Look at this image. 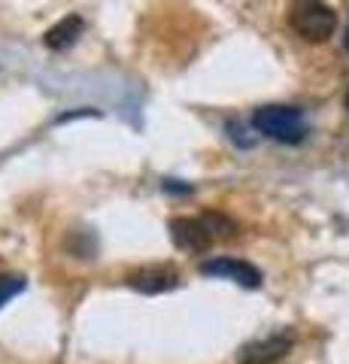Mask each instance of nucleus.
Returning <instances> with one entry per match:
<instances>
[{
	"label": "nucleus",
	"mask_w": 349,
	"mask_h": 364,
	"mask_svg": "<svg viewBox=\"0 0 349 364\" xmlns=\"http://www.w3.org/2000/svg\"><path fill=\"white\" fill-rule=\"evenodd\" d=\"M25 289V277H0V306Z\"/></svg>",
	"instance_id": "obj_9"
},
{
	"label": "nucleus",
	"mask_w": 349,
	"mask_h": 364,
	"mask_svg": "<svg viewBox=\"0 0 349 364\" xmlns=\"http://www.w3.org/2000/svg\"><path fill=\"white\" fill-rule=\"evenodd\" d=\"M343 43H346V49H349V28H346V37H343Z\"/></svg>",
	"instance_id": "obj_10"
},
{
	"label": "nucleus",
	"mask_w": 349,
	"mask_h": 364,
	"mask_svg": "<svg viewBox=\"0 0 349 364\" xmlns=\"http://www.w3.org/2000/svg\"><path fill=\"white\" fill-rule=\"evenodd\" d=\"M171 240L183 252H207L216 237L207 228L204 215H198V219H171Z\"/></svg>",
	"instance_id": "obj_4"
},
{
	"label": "nucleus",
	"mask_w": 349,
	"mask_h": 364,
	"mask_svg": "<svg viewBox=\"0 0 349 364\" xmlns=\"http://www.w3.org/2000/svg\"><path fill=\"white\" fill-rule=\"evenodd\" d=\"M289 25L307 43H325L337 28V13L322 0H291Z\"/></svg>",
	"instance_id": "obj_1"
},
{
	"label": "nucleus",
	"mask_w": 349,
	"mask_h": 364,
	"mask_svg": "<svg viewBox=\"0 0 349 364\" xmlns=\"http://www.w3.org/2000/svg\"><path fill=\"white\" fill-rule=\"evenodd\" d=\"M346 104H349V95H346Z\"/></svg>",
	"instance_id": "obj_11"
},
{
	"label": "nucleus",
	"mask_w": 349,
	"mask_h": 364,
	"mask_svg": "<svg viewBox=\"0 0 349 364\" xmlns=\"http://www.w3.org/2000/svg\"><path fill=\"white\" fill-rule=\"evenodd\" d=\"M200 273H204V277H219V279L240 282V286H246V289L262 286V270L252 267L249 261H240V258H210V261L200 264Z\"/></svg>",
	"instance_id": "obj_5"
},
{
	"label": "nucleus",
	"mask_w": 349,
	"mask_h": 364,
	"mask_svg": "<svg viewBox=\"0 0 349 364\" xmlns=\"http://www.w3.org/2000/svg\"><path fill=\"white\" fill-rule=\"evenodd\" d=\"M252 124L258 134L270 136L276 143H301L304 134H307V122H304V112L295 107H283V104H267L258 107Z\"/></svg>",
	"instance_id": "obj_2"
},
{
	"label": "nucleus",
	"mask_w": 349,
	"mask_h": 364,
	"mask_svg": "<svg viewBox=\"0 0 349 364\" xmlns=\"http://www.w3.org/2000/svg\"><path fill=\"white\" fill-rule=\"evenodd\" d=\"M128 286L140 294H164L179 286V273L171 264H149L128 273Z\"/></svg>",
	"instance_id": "obj_6"
},
{
	"label": "nucleus",
	"mask_w": 349,
	"mask_h": 364,
	"mask_svg": "<svg viewBox=\"0 0 349 364\" xmlns=\"http://www.w3.org/2000/svg\"><path fill=\"white\" fill-rule=\"evenodd\" d=\"M82 31H85V21L80 16H67V18L58 21V25H52L46 33H43V43H46L52 52H67L76 40L82 37Z\"/></svg>",
	"instance_id": "obj_7"
},
{
	"label": "nucleus",
	"mask_w": 349,
	"mask_h": 364,
	"mask_svg": "<svg viewBox=\"0 0 349 364\" xmlns=\"http://www.w3.org/2000/svg\"><path fill=\"white\" fill-rule=\"evenodd\" d=\"M291 346H295V337L289 331H279V334H270L264 340H252L237 352V361L240 364H274L279 358H286Z\"/></svg>",
	"instance_id": "obj_3"
},
{
	"label": "nucleus",
	"mask_w": 349,
	"mask_h": 364,
	"mask_svg": "<svg viewBox=\"0 0 349 364\" xmlns=\"http://www.w3.org/2000/svg\"><path fill=\"white\" fill-rule=\"evenodd\" d=\"M204 222H207V228L213 231L216 240H228V237L237 234V222L228 219L225 213H204Z\"/></svg>",
	"instance_id": "obj_8"
}]
</instances>
